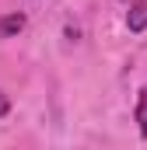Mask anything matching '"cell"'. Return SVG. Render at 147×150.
Returning <instances> with one entry per match:
<instances>
[{
    "mask_svg": "<svg viewBox=\"0 0 147 150\" xmlns=\"http://www.w3.org/2000/svg\"><path fill=\"white\" fill-rule=\"evenodd\" d=\"M126 25H130V32H144L147 28V0H130Z\"/></svg>",
    "mask_w": 147,
    "mask_h": 150,
    "instance_id": "1",
    "label": "cell"
},
{
    "mask_svg": "<svg viewBox=\"0 0 147 150\" xmlns=\"http://www.w3.org/2000/svg\"><path fill=\"white\" fill-rule=\"evenodd\" d=\"M25 28V14H4L0 18V38H11Z\"/></svg>",
    "mask_w": 147,
    "mask_h": 150,
    "instance_id": "2",
    "label": "cell"
},
{
    "mask_svg": "<svg viewBox=\"0 0 147 150\" xmlns=\"http://www.w3.org/2000/svg\"><path fill=\"white\" fill-rule=\"evenodd\" d=\"M137 122H140V136H147V84L140 87V98H137Z\"/></svg>",
    "mask_w": 147,
    "mask_h": 150,
    "instance_id": "3",
    "label": "cell"
},
{
    "mask_svg": "<svg viewBox=\"0 0 147 150\" xmlns=\"http://www.w3.org/2000/svg\"><path fill=\"white\" fill-rule=\"evenodd\" d=\"M11 112V101H7V94H4V91H0V119H4V115Z\"/></svg>",
    "mask_w": 147,
    "mask_h": 150,
    "instance_id": "4",
    "label": "cell"
}]
</instances>
